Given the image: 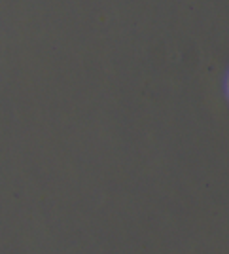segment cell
<instances>
[{
	"instance_id": "1",
	"label": "cell",
	"mask_w": 229,
	"mask_h": 254,
	"mask_svg": "<svg viewBox=\"0 0 229 254\" xmlns=\"http://www.w3.org/2000/svg\"><path fill=\"white\" fill-rule=\"evenodd\" d=\"M228 87H229V84H228Z\"/></svg>"
}]
</instances>
